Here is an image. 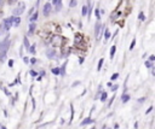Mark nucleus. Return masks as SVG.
Segmentation results:
<instances>
[{"instance_id": "nucleus-19", "label": "nucleus", "mask_w": 155, "mask_h": 129, "mask_svg": "<svg viewBox=\"0 0 155 129\" xmlns=\"http://www.w3.org/2000/svg\"><path fill=\"white\" fill-rule=\"evenodd\" d=\"M52 73H53L55 75H58V74L61 73V70H59L58 68H53V69H52Z\"/></svg>"}, {"instance_id": "nucleus-5", "label": "nucleus", "mask_w": 155, "mask_h": 129, "mask_svg": "<svg viewBox=\"0 0 155 129\" xmlns=\"http://www.w3.org/2000/svg\"><path fill=\"white\" fill-rule=\"evenodd\" d=\"M19 23H21V18H19V17H13V16H12V25H13V27H18Z\"/></svg>"}, {"instance_id": "nucleus-10", "label": "nucleus", "mask_w": 155, "mask_h": 129, "mask_svg": "<svg viewBox=\"0 0 155 129\" xmlns=\"http://www.w3.org/2000/svg\"><path fill=\"white\" fill-rule=\"evenodd\" d=\"M18 9H19V10H22V11H24L25 5H24V3H23V1H19V3H18Z\"/></svg>"}, {"instance_id": "nucleus-9", "label": "nucleus", "mask_w": 155, "mask_h": 129, "mask_svg": "<svg viewBox=\"0 0 155 129\" xmlns=\"http://www.w3.org/2000/svg\"><path fill=\"white\" fill-rule=\"evenodd\" d=\"M46 54H47L49 58H52V57L55 56V50H49V51L46 52Z\"/></svg>"}, {"instance_id": "nucleus-17", "label": "nucleus", "mask_w": 155, "mask_h": 129, "mask_svg": "<svg viewBox=\"0 0 155 129\" xmlns=\"http://www.w3.org/2000/svg\"><path fill=\"white\" fill-rule=\"evenodd\" d=\"M95 15H96V17H97V21H100V19H101V16H100V10H98V9L95 10Z\"/></svg>"}, {"instance_id": "nucleus-24", "label": "nucleus", "mask_w": 155, "mask_h": 129, "mask_svg": "<svg viewBox=\"0 0 155 129\" xmlns=\"http://www.w3.org/2000/svg\"><path fill=\"white\" fill-rule=\"evenodd\" d=\"M75 41H76V42L81 41V35H75Z\"/></svg>"}, {"instance_id": "nucleus-13", "label": "nucleus", "mask_w": 155, "mask_h": 129, "mask_svg": "<svg viewBox=\"0 0 155 129\" xmlns=\"http://www.w3.org/2000/svg\"><path fill=\"white\" fill-rule=\"evenodd\" d=\"M104 38H106V40H109V38H110V31L108 29L106 30V33H104Z\"/></svg>"}, {"instance_id": "nucleus-29", "label": "nucleus", "mask_w": 155, "mask_h": 129, "mask_svg": "<svg viewBox=\"0 0 155 129\" xmlns=\"http://www.w3.org/2000/svg\"><path fill=\"white\" fill-rule=\"evenodd\" d=\"M9 65H10V67H12V65H13V62H12V60H10V62H9Z\"/></svg>"}, {"instance_id": "nucleus-23", "label": "nucleus", "mask_w": 155, "mask_h": 129, "mask_svg": "<svg viewBox=\"0 0 155 129\" xmlns=\"http://www.w3.org/2000/svg\"><path fill=\"white\" fill-rule=\"evenodd\" d=\"M138 17H139V19H141V21H145V18H144V15H143V12H141Z\"/></svg>"}, {"instance_id": "nucleus-35", "label": "nucleus", "mask_w": 155, "mask_h": 129, "mask_svg": "<svg viewBox=\"0 0 155 129\" xmlns=\"http://www.w3.org/2000/svg\"><path fill=\"white\" fill-rule=\"evenodd\" d=\"M49 1H50V0H49Z\"/></svg>"}, {"instance_id": "nucleus-2", "label": "nucleus", "mask_w": 155, "mask_h": 129, "mask_svg": "<svg viewBox=\"0 0 155 129\" xmlns=\"http://www.w3.org/2000/svg\"><path fill=\"white\" fill-rule=\"evenodd\" d=\"M11 27H12V17L4 19V29L7 31V30H10Z\"/></svg>"}, {"instance_id": "nucleus-8", "label": "nucleus", "mask_w": 155, "mask_h": 129, "mask_svg": "<svg viewBox=\"0 0 155 129\" xmlns=\"http://www.w3.org/2000/svg\"><path fill=\"white\" fill-rule=\"evenodd\" d=\"M37 19H38V12L33 13V15H32V17H30V18H29V21H30V22H32V23H34V22H35Z\"/></svg>"}, {"instance_id": "nucleus-11", "label": "nucleus", "mask_w": 155, "mask_h": 129, "mask_svg": "<svg viewBox=\"0 0 155 129\" xmlns=\"http://www.w3.org/2000/svg\"><path fill=\"white\" fill-rule=\"evenodd\" d=\"M76 5H78V0H70V4H69L70 7H75Z\"/></svg>"}, {"instance_id": "nucleus-4", "label": "nucleus", "mask_w": 155, "mask_h": 129, "mask_svg": "<svg viewBox=\"0 0 155 129\" xmlns=\"http://www.w3.org/2000/svg\"><path fill=\"white\" fill-rule=\"evenodd\" d=\"M50 12H51V4L47 3V4L44 5V16L47 17V16L50 15Z\"/></svg>"}, {"instance_id": "nucleus-7", "label": "nucleus", "mask_w": 155, "mask_h": 129, "mask_svg": "<svg viewBox=\"0 0 155 129\" xmlns=\"http://www.w3.org/2000/svg\"><path fill=\"white\" fill-rule=\"evenodd\" d=\"M12 13H13V17H17V16L22 15V13H23V11H22V10H19V9L17 7V9H15V10H13V12H12Z\"/></svg>"}, {"instance_id": "nucleus-20", "label": "nucleus", "mask_w": 155, "mask_h": 129, "mask_svg": "<svg viewBox=\"0 0 155 129\" xmlns=\"http://www.w3.org/2000/svg\"><path fill=\"white\" fill-rule=\"evenodd\" d=\"M129 99H130V96H129V95H124V96H122V102H124V103L129 102Z\"/></svg>"}, {"instance_id": "nucleus-32", "label": "nucleus", "mask_w": 155, "mask_h": 129, "mask_svg": "<svg viewBox=\"0 0 155 129\" xmlns=\"http://www.w3.org/2000/svg\"><path fill=\"white\" fill-rule=\"evenodd\" d=\"M118 88V86H113V88H112V90H115Z\"/></svg>"}, {"instance_id": "nucleus-27", "label": "nucleus", "mask_w": 155, "mask_h": 129, "mask_svg": "<svg viewBox=\"0 0 155 129\" xmlns=\"http://www.w3.org/2000/svg\"><path fill=\"white\" fill-rule=\"evenodd\" d=\"M106 99H107V94H106V93H103V95H102L101 100H102V102H106Z\"/></svg>"}, {"instance_id": "nucleus-3", "label": "nucleus", "mask_w": 155, "mask_h": 129, "mask_svg": "<svg viewBox=\"0 0 155 129\" xmlns=\"http://www.w3.org/2000/svg\"><path fill=\"white\" fill-rule=\"evenodd\" d=\"M101 29H102V24H101L100 21H97V23H96V25H95V35H96V38H100V35H101Z\"/></svg>"}, {"instance_id": "nucleus-21", "label": "nucleus", "mask_w": 155, "mask_h": 129, "mask_svg": "<svg viewBox=\"0 0 155 129\" xmlns=\"http://www.w3.org/2000/svg\"><path fill=\"white\" fill-rule=\"evenodd\" d=\"M87 15V6H84L82 7V16H86Z\"/></svg>"}, {"instance_id": "nucleus-26", "label": "nucleus", "mask_w": 155, "mask_h": 129, "mask_svg": "<svg viewBox=\"0 0 155 129\" xmlns=\"http://www.w3.org/2000/svg\"><path fill=\"white\" fill-rule=\"evenodd\" d=\"M18 0H7V3L10 4V5H12V4H15V3H17Z\"/></svg>"}, {"instance_id": "nucleus-30", "label": "nucleus", "mask_w": 155, "mask_h": 129, "mask_svg": "<svg viewBox=\"0 0 155 129\" xmlns=\"http://www.w3.org/2000/svg\"><path fill=\"white\" fill-rule=\"evenodd\" d=\"M30 62H32V63H35V62H37V59H35V58H32V60H30Z\"/></svg>"}, {"instance_id": "nucleus-16", "label": "nucleus", "mask_w": 155, "mask_h": 129, "mask_svg": "<svg viewBox=\"0 0 155 129\" xmlns=\"http://www.w3.org/2000/svg\"><path fill=\"white\" fill-rule=\"evenodd\" d=\"M102 65H103V58H101V59H100V63H98V67H97V70H101Z\"/></svg>"}, {"instance_id": "nucleus-14", "label": "nucleus", "mask_w": 155, "mask_h": 129, "mask_svg": "<svg viewBox=\"0 0 155 129\" xmlns=\"http://www.w3.org/2000/svg\"><path fill=\"white\" fill-rule=\"evenodd\" d=\"M115 50H116V46H113V47L110 48V58H113V57H114V53H115Z\"/></svg>"}, {"instance_id": "nucleus-18", "label": "nucleus", "mask_w": 155, "mask_h": 129, "mask_svg": "<svg viewBox=\"0 0 155 129\" xmlns=\"http://www.w3.org/2000/svg\"><path fill=\"white\" fill-rule=\"evenodd\" d=\"M23 41H24V46H25V47H27V48L29 50V42H28V38L25 36V38L23 39Z\"/></svg>"}, {"instance_id": "nucleus-6", "label": "nucleus", "mask_w": 155, "mask_h": 129, "mask_svg": "<svg viewBox=\"0 0 155 129\" xmlns=\"http://www.w3.org/2000/svg\"><path fill=\"white\" fill-rule=\"evenodd\" d=\"M29 30H28V33H29V35H32L33 33H34V30H35V24L34 23H30L29 24V28H28Z\"/></svg>"}, {"instance_id": "nucleus-25", "label": "nucleus", "mask_w": 155, "mask_h": 129, "mask_svg": "<svg viewBox=\"0 0 155 129\" xmlns=\"http://www.w3.org/2000/svg\"><path fill=\"white\" fill-rule=\"evenodd\" d=\"M118 77H119V74H118V73H116V74H114V75H113V76H112V80H113V81H115V80H116V79H118Z\"/></svg>"}, {"instance_id": "nucleus-22", "label": "nucleus", "mask_w": 155, "mask_h": 129, "mask_svg": "<svg viewBox=\"0 0 155 129\" xmlns=\"http://www.w3.org/2000/svg\"><path fill=\"white\" fill-rule=\"evenodd\" d=\"M135 45H136V39H133V40H132V42H131V46H130V50H133Z\"/></svg>"}, {"instance_id": "nucleus-33", "label": "nucleus", "mask_w": 155, "mask_h": 129, "mask_svg": "<svg viewBox=\"0 0 155 129\" xmlns=\"http://www.w3.org/2000/svg\"><path fill=\"white\" fill-rule=\"evenodd\" d=\"M3 4H4V0H0V6H1Z\"/></svg>"}, {"instance_id": "nucleus-12", "label": "nucleus", "mask_w": 155, "mask_h": 129, "mask_svg": "<svg viewBox=\"0 0 155 129\" xmlns=\"http://www.w3.org/2000/svg\"><path fill=\"white\" fill-rule=\"evenodd\" d=\"M88 123H92V119H91V118H86V119H84V121H82V123H81V125H85V124H88Z\"/></svg>"}, {"instance_id": "nucleus-31", "label": "nucleus", "mask_w": 155, "mask_h": 129, "mask_svg": "<svg viewBox=\"0 0 155 129\" xmlns=\"http://www.w3.org/2000/svg\"><path fill=\"white\" fill-rule=\"evenodd\" d=\"M23 59H24V63H28V58H27V57H24Z\"/></svg>"}, {"instance_id": "nucleus-1", "label": "nucleus", "mask_w": 155, "mask_h": 129, "mask_svg": "<svg viewBox=\"0 0 155 129\" xmlns=\"http://www.w3.org/2000/svg\"><path fill=\"white\" fill-rule=\"evenodd\" d=\"M9 47H10V39L9 38H6L5 40L0 42V62H4Z\"/></svg>"}, {"instance_id": "nucleus-34", "label": "nucleus", "mask_w": 155, "mask_h": 129, "mask_svg": "<svg viewBox=\"0 0 155 129\" xmlns=\"http://www.w3.org/2000/svg\"><path fill=\"white\" fill-rule=\"evenodd\" d=\"M52 3H53V4L56 5V4H57V0H52Z\"/></svg>"}, {"instance_id": "nucleus-28", "label": "nucleus", "mask_w": 155, "mask_h": 129, "mask_svg": "<svg viewBox=\"0 0 155 129\" xmlns=\"http://www.w3.org/2000/svg\"><path fill=\"white\" fill-rule=\"evenodd\" d=\"M149 60H150V62H154V60H155V57H154V56H150V57H149Z\"/></svg>"}, {"instance_id": "nucleus-15", "label": "nucleus", "mask_w": 155, "mask_h": 129, "mask_svg": "<svg viewBox=\"0 0 155 129\" xmlns=\"http://www.w3.org/2000/svg\"><path fill=\"white\" fill-rule=\"evenodd\" d=\"M28 51H29L30 53H32V54H34V53H35V46H34V45H33V46H30Z\"/></svg>"}]
</instances>
